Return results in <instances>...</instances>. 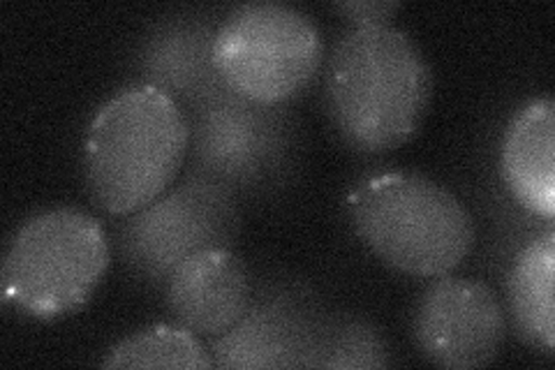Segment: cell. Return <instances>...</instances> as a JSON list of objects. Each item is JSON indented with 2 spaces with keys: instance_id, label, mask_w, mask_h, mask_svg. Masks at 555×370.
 <instances>
[{
  "instance_id": "cell-6",
  "label": "cell",
  "mask_w": 555,
  "mask_h": 370,
  "mask_svg": "<svg viewBox=\"0 0 555 370\" xmlns=\"http://www.w3.org/2000/svg\"><path fill=\"white\" fill-rule=\"evenodd\" d=\"M507 320L498 294L475 278L440 276L414 306L412 336L430 363L449 370L489 366L505 343Z\"/></svg>"
},
{
  "instance_id": "cell-13",
  "label": "cell",
  "mask_w": 555,
  "mask_h": 370,
  "mask_svg": "<svg viewBox=\"0 0 555 370\" xmlns=\"http://www.w3.org/2000/svg\"><path fill=\"white\" fill-rule=\"evenodd\" d=\"M387 347L377 333L366 324H345L338 331L322 336L315 366L334 368H373L387 366Z\"/></svg>"
},
{
  "instance_id": "cell-9",
  "label": "cell",
  "mask_w": 555,
  "mask_h": 370,
  "mask_svg": "<svg viewBox=\"0 0 555 370\" xmlns=\"http://www.w3.org/2000/svg\"><path fill=\"white\" fill-rule=\"evenodd\" d=\"M500 169L514 202L546 222L555 216V104L532 98L505 128Z\"/></svg>"
},
{
  "instance_id": "cell-10",
  "label": "cell",
  "mask_w": 555,
  "mask_h": 370,
  "mask_svg": "<svg viewBox=\"0 0 555 370\" xmlns=\"http://www.w3.org/2000/svg\"><path fill=\"white\" fill-rule=\"evenodd\" d=\"M299 306L278 302V306H253L241 317V322L222 336L214 339L211 357L216 366L230 368H275V366H306L301 357H310L315 366L322 336L301 320Z\"/></svg>"
},
{
  "instance_id": "cell-2",
  "label": "cell",
  "mask_w": 555,
  "mask_h": 370,
  "mask_svg": "<svg viewBox=\"0 0 555 370\" xmlns=\"http://www.w3.org/2000/svg\"><path fill=\"white\" fill-rule=\"evenodd\" d=\"M190 123L163 86L137 84L112 95L89 123L83 176L91 200L132 216L169 190L190 149Z\"/></svg>"
},
{
  "instance_id": "cell-14",
  "label": "cell",
  "mask_w": 555,
  "mask_h": 370,
  "mask_svg": "<svg viewBox=\"0 0 555 370\" xmlns=\"http://www.w3.org/2000/svg\"><path fill=\"white\" fill-rule=\"evenodd\" d=\"M334 10L354 26H385L391 24L401 3L398 0H343V3H334Z\"/></svg>"
},
{
  "instance_id": "cell-12",
  "label": "cell",
  "mask_w": 555,
  "mask_h": 370,
  "mask_svg": "<svg viewBox=\"0 0 555 370\" xmlns=\"http://www.w3.org/2000/svg\"><path fill=\"white\" fill-rule=\"evenodd\" d=\"M102 368H216L211 349L204 347L197 333L185 327L155 324L116 343L102 359Z\"/></svg>"
},
{
  "instance_id": "cell-11",
  "label": "cell",
  "mask_w": 555,
  "mask_h": 370,
  "mask_svg": "<svg viewBox=\"0 0 555 370\" xmlns=\"http://www.w3.org/2000/svg\"><path fill=\"white\" fill-rule=\"evenodd\" d=\"M555 232L524 245L507 278V298L516 336L530 347L553 355L555 349Z\"/></svg>"
},
{
  "instance_id": "cell-3",
  "label": "cell",
  "mask_w": 555,
  "mask_h": 370,
  "mask_svg": "<svg viewBox=\"0 0 555 370\" xmlns=\"http://www.w3.org/2000/svg\"><path fill=\"white\" fill-rule=\"evenodd\" d=\"M347 214L377 259L414 278L459 269L477 241L467 206L420 171L366 176L347 195Z\"/></svg>"
},
{
  "instance_id": "cell-4",
  "label": "cell",
  "mask_w": 555,
  "mask_h": 370,
  "mask_svg": "<svg viewBox=\"0 0 555 370\" xmlns=\"http://www.w3.org/2000/svg\"><path fill=\"white\" fill-rule=\"evenodd\" d=\"M109 261V237L98 218L73 206L40 210L8 243L3 304L35 320H56L89 302Z\"/></svg>"
},
{
  "instance_id": "cell-5",
  "label": "cell",
  "mask_w": 555,
  "mask_h": 370,
  "mask_svg": "<svg viewBox=\"0 0 555 370\" xmlns=\"http://www.w3.org/2000/svg\"><path fill=\"white\" fill-rule=\"evenodd\" d=\"M208 49L218 79L259 107H275L304 93L324 61L315 22L285 3H248L232 10Z\"/></svg>"
},
{
  "instance_id": "cell-8",
  "label": "cell",
  "mask_w": 555,
  "mask_h": 370,
  "mask_svg": "<svg viewBox=\"0 0 555 370\" xmlns=\"http://www.w3.org/2000/svg\"><path fill=\"white\" fill-rule=\"evenodd\" d=\"M253 304L246 261L224 245L181 259L167 276V306L177 322L204 339L234 329Z\"/></svg>"
},
{
  "instance_id": "cell-1",
  "label": "cell",
  "mask_w": 555,
  "mask_h": 370,
  "mask_svg": "<svg viewBox=\"0 0 555 370\" xmlns=\"http://www.w3.org/2000/svg\"><path fill=\"white\" fill-rule=\"evenodd\" d=\"M430 98V63L403 28L352 26L326 56V112L338 137L357 153L379 155L410 142Z\"/></svg>"
},
{
  "instance_id": "cell-7",
  "label": "cell",
  "mask_w": 555,
  "mask_h": 370,
  "mask_svg": "<svg viewBox=\"0 0 555 370\" xmlns=\"http://www.w3.org/2000/svg\"><path fill=\"white\" fill-rule=\"evenodd\" d=\"M124 253L149 276H169L181 259L218 248L234 227V206L216 183H190L132 214ZM228 248V245H224Z\"/></svg>"
}]
</instances>
